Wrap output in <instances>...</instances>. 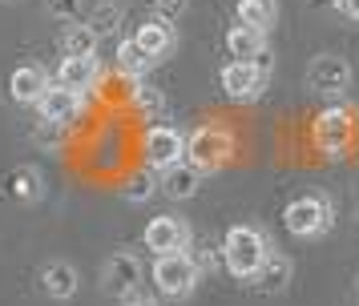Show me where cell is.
<instances>
[{"label":"cell","mask_w":359,"mask_h":306,"mask_svg":"<svg viewBox=\"0 0 359 306\" xmlns=\"http://www.w3.org/2000/svg\"><path fill=\"white\" fill-rule=\"evenodd\" d=\"M198 190H202V169H194L190 161L158 169V193H165L170 202H190L198 197Z\"/></svg>","instance_id":"obj_13"},{"label":"cell","mask_w":359,"mask_h":306,"mask_svg":"<svg viewBox=\"0 0 359 306\" xmlns=\"http://www.w3.org/2000/svg\"><path fill=\"white\" fill-rule=\"evenodd\" d=\"M36 113H41L45 125L65 129V125H73V121L81 117V93H73V89H65V85L49 81L45 93H41V101H36Z\"/></svg>","instance_id":"obj_11"},{"label":"cell","mask_w":359,"mask_h":306,"mask_svg":"<svg viewBox=\"0 0 359 306\" xmlns=\"http://www.w3.org/2000/svg\"><path fill=\"white\" fill-rule=\"evenodd\" d=\"M218 85L230 101H255L266 89V69L259 61H226L218 69Z\"/></svg>","instance_id":"obj_10"},{"label":"cell","mask_w":359,"mask_h":306,"mask_svg":"<svg viewBox=\"0 0 359 306\" xmlns=\"http://www.w3.org/2000/svg\"><path fill=\"white\" fill-rule=\"evenodd\" d=\"M234 149H238V137L222 121H206V125H198L186 133V161L194 169H202V174H214V169L230 165L234 161Z\"/></svg>","instance_id":"obj_2"},{"label":"cell","mask_w":359,"mask_h":306,"mask_svg":"<svg viewBox=\"0 0 359 306\" xmlns=\"http://www.w3.org/2000/svg\"><path fill=\"white\" fill-rule=\"evenodd\" d=\"M121 197H126L130 206H146L149 197H158V177H154V169H137V174L126 177Z\"/></svg>","instance_id":"obj_24"},{"label":"cell","mask_w":359,"mask_h":306,"mask_svg":"<svg viewBox=\"0 0 359 306\" xmlns=\"http://www.w3.org/2000/svg\"><path fill=\"white\" fill-rule=\"evenodd\" d=\"M8 193L17 197L20 206H36V202L45 197V174H41L36 165H17V169L8 174Z\"/></svg>","instance_id":"obj_19"},{"label":"cell","mask_w":359,"mask_h":306,"mask_svg":"<svg viewBox=\"0 0 359 306\" xmlns=\"http://www.w3.org/2000/svg\"><path fill=\"white\" fill-rule=\"evenodd\" d=\"M149 4H154V13H158V16L174 20V16L186 13V4H190V0H149Z\"/></svg>","instance_id":"obj_27"},{"label":"cell","mask_w":359,"mask_h":306,"mask_svg":"<svg viewBox=\"0 0 359 306\" xmlns=\"http://www.w3.org/2000/svg\"><path fill=\"white\" fill-rule=\"evenodd\" d=\"M355 298H359V278H355Z\"/></svg>","instance_id":"obj_31"},{"label":"cell","mask_w":359,"mask_h":306,"mask_svg":"<svg viewBox=\"0 0 359 306\" xmlns=\"http://www.w3.org/2000/svg\"><path fill=\"white\" fill-rule=\"evenodd\" d=\"M126 306H158V302H154V298H137V294H133V298H126Z\"/></svg>","instance_id":"obj_29"},{"label":"cell","mask_w":359,"mask_h":306,"mask_svg":"<svg viewBox=\"0 0 359 306\" xmlns=\"http://www.w3.org/2000/svg\"><path fill=\"white\" fill-rule=\"evenodd\" d=\"M339 13L351 16V20H359V0H339Z\"/></svg>","instance_id":"obj_28"},{"label":"cell","mask_w":359,"mask_h":306,"mask_svg":"<svg viewBox=\"0 0 359 306\" xmlns=\"http://www.w3.org/2000/svg\"><path fill=\"white\" fill-rule=\"evenodd\" d=\"M85 8V0H45V13L57 16V20H77V13Z\"/></svg>","instance_id":"obj_26"},{"label":"cell","mask_w":359,"mask_h":306,"mask_svg":"<svg viewBox=\"0 0 359 306\" xmlns=\"http://www.w3.org/2000/svg\"><path fill=\"white\" fill-rule=\"evenodd\" d=\"M351 81H355V73H351L347 57H339V53H319V57H311V64H307V89L311 93L343 97L351 89Z\"/></svg>","instance_id":"obj_8"},{"label":"cell","mask_w":359,"mask_h":306,"mask_svg":"<svg viewBox=\"0 0 359 306\" xmlns=\"http://www.w3.org/2000/svg\"><path fill=\"white\" fill-rule=\"evenodd\" d=\"M226 53H230V61H259L262 53H266V32L250 29V25H230Z\"/></svg>","instance_id":"obj_17"},{"label":"cell","mask_w":359,"mask_h":306,"mask_svg":"<svg viewBox=\"0 0 359 306\" xmlns=\"http://www.w3.org/2000/svg\"><path fill=\"white\" fill-rule=\"evenodd\" d=\"M133 45L142 48L149 61H165V57L178 48L174 20H165V16H149L146 25H137V29H133Z\"/></svg>","instance_id":"obj_12"},{"label":"cell","mask_w":359,"mask_h":306,"mask_svg":"<svg viewBox=\"0 0 359 306\" xmlns=\"http://www.w3.org/2000/svg\"><path fill=\"white\" fill-rule=\"evenodd\" d=\"M114 64H117V73H121L126 81H142L154 61L133 45V36H121V41H117V53H114Z\"/></svg>","instance_id":"obj_23"},{"label":"cell","mask_w":359,"mask_h":306,"mask_svg":"<svg viewBox=\"0 0 359 306\" xmlns=\"http://www.w3.org/2000/svg\"><path fill=\"white\" fill-rule=\"evenodd\" d=\"M45 85H49V73H45L41 64H17V69L8 73V97H13L17 105H36L41 93H45Z\"/></svg>","instance_id":"obj_16"},{"label":"cell","mask_w":359,"mask_h":306,"mask_svg":"<svg viewBox=\"0 0 359 306\" xmlns=\"http://www.w3.org/2000/svg\"><path fill=\"white\" fill-rule=\"evenodd\" d=\"M97 81H101L97 57H61V61H57V85H65L73 93L85 97Z\"/></svg>","instance_id":"obj_15"},{"label":"cell","mask_w":359,"mask_h":306,"mask_svg":"<svg viewBox=\"0 0 359 306\" xmlns=\"http://www.w3.org/2000/svg\"><path fill=\"white\" fill-rule=\"evenodd\" d=\"M142 158H146V169H165V165H178L186 161V133L178 125H154L142 133Z\"/></svg>","instance_id":"obj_7"},{"label":"cell","mask_w":359,"mask_h":306,"mask_svg":"<svg viewBox=\"0 0 359 306\" xmlns=\"http://www.w3.org/2000/svg\"><path fill=\"white\" fill-rule=\"evenodd\" d=\"M355 109L351 105H327L311 121V145L327 158H343L347 145L355 141Z\"/></svg>","instance_id":"obj_5"},{"label":"cell","mask_w":359,"mask_h":306,"mask_svg":"<svg viewBox=\"0 0 359 306\" xmlns=\"http://www.w3.org/2000/svg\"><path fill=\"white\" fill-rule=\"evenodd\" d=\"M130 101H133V113H137L142 121H158V117H165V93L146 77L130 81Z\"/></svg>","instance_id":"obj_20"},{"label":"cell","mask_w":359,"mask_h":306,"mask_svg":"<svg viewBox=\"0 0 359 306\" xmlns=\"http://www.w3.org/2000/svg\"><path fill=\"white\" fill-rule=\"evenodd\" d=\"M271 250H275V242H271V234L262 225L238 222L222 234V266L238 282H250L262 270V262L271 258Z\"/></svg>","instance_id":"obj_1"},{"label":"cell","mask_w":359,"mask_h":306,"mask_svg":"<svg viewBox=\"0 0 359 306\" xmlns=\"http://www.w3.org/2000/svg\"><path fill=\"white\" fill-rule=\"evenodd\" d=\"M97 32L89 29V25H77V20H69L61 36H57V45H61V57H97Z\"/></svg>","instance_id":"obj_21"},{"label":"cell","mask_w":359,"mask_h":306,"mask_svg":"<svg viewBox=\"0 0 359 306\" xmlns=\"http://www.w3.org/2000/svg\"><path fill=\"white\" fill-rule=\"evenodd\" d=\"M142 242H146V250H154V254H174V250H190L194 230H190V222L182 214H158V218L146 222Z\"/></svg>","instance_id":"obj_9"},{"label":"cell","mask_w":359,"mask_h":306,"mask_svg":"<svg viewBox=\"0 0 359 306\" xmlns=\"http://www.w3.org/2000/svg\"><path fill=\"white\" fill-rule=\"evenodd\" d=\"M355 225H359V206H355Z\"/></svg>","instance_id":"obj_32"},{"label":"cell","mask_w":359,"mask_h":306,"mask_svg":"<svg viewBox=\"0 0 359 306\" xmlns=\"http://www.w3.org/2000/svg\"><path fill=\"white\" fill-rule=\"evenodd\" d=\"M41 290L49 294L53 302H69L77 290H81V274L73 262H61V258H53L41 266Z\"/></svg>","instance_id":"obj_14"},{"label":"cell","mask_w":359,"mask_h":306,"mask_svg":"<svg viewBox=\"0 0 359 306\" xmlns=\"http://www.w3.org/2000/svg\"><path fill=\"white\" fill-rule=\"evenodd\" d=\"M234 20L271 32V25L278 20V4L275 0H234Z\"/></svg>","instance_id":"obj_22"},{"label":"cell","mask_w":359,"mask_h":306,"mask_svg":"<svg viewBox=\"0 0 359 306\" xmlns=\"http://www.w3.org/2000/svg\"><path fill=\"white\" fill-rule=\"evenodd\" d=\"M97 286L101 294H109V298H133L137 286H142V258L133 254V250H114V254L101 262V274H97Z\"/></svg>","instance_id":"obj_6"},{"label":"cell","mask_w":359,"mask_h":306,"mask_svg":"<svg viewBox=\"0 0 359 306\" xmlns=\"http://www.w3.org/2000/svg\"><path fill=\"white\" fill-rule=\"evenodd\" d=\"M85 4H105V0H85Z\"/></svg>","instance_id":"obj_30"},{"label":"cell","mask_w":359,"mask_h":306,"mask_svg":"<svg viewBox=\"0 0 359 306\" xmlns=\"http://www.w3.org/2000/svg\"><path fill=\"white\" fill-rule=\"evenodd\" d=\"M0 4H13V0H0Z\"/></svg>","instance_id":"obj_33"},{"label":"cell","mask_w":359,"mask_h":306,"mask_svg":"<svg viewBox=\"0 0 359 306\" xmlns=\"http://www.w3.org/2000/svg\"><path fill=\"white\" fill-rule=\"evenodd\" d=\"M283 225H287L291 238H323V234L335 230V206L323 193H303V197L287 202Z\"/></svg>","instance_id":"obj_4"},{"label":"cell","mask_w":359,"mask_h":306,"mask_svg":"<svg viewBox=\"0 0 359 306\" xmlns=\"http://www.w3.org/2000/svg\"><path fill=\"white\" fill-rule=\"evenodd\" d=\"M291 274H294L291 258L283 254V250H271V258L262 262V270L250 278V286H259L262 294H283V290L291 286Z\"/></svg>","instance_id":"obj_18"},{"label":"cell","mask_w":359,"mask_h":306,"mask_svg":"<svg viewBox=\"0 0 359 306\" xmlns=\"http://www.w3.org/2000/svg\"><path fill=\"white\" fill-rule=\"evenodd\" d=\"M149 282L154 290L162 294V298H190L202 282V270H198V262L190 250H174V254H154V266H149Z\"/></svg>","instance_id":"obj_3"},{"label":"cell","mask_w":359,"mask_h":306,"mask_svg":"<svg viewBox=\"0 0 359 306\" xmlns=\"http://www.w3.org/2000/svg\"><path fill=\"white\" fill-rule=\"evenodd\" d=\"M117 20H121V8H117L114 0H105V4H97V13H93V20H89V29L97 32V36H109V32L117 29Z\"/></svg>","instance_id":"obj_25"}]
</instances>
